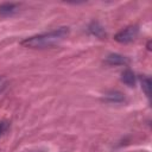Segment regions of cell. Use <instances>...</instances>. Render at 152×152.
Instances as JSON below:
<instances>
[{"label":"cell","mask_w":152,"mask_h":152,"mask_svg":"<svg viewBox=\"0 0 152 152\" xmlns=\"http://www.w3.org/2000/svg\"><path fill=\"white\" fill-rule=\"evenodd\" d=\"M19 5L13 4V2H5L0 5V14L2 15H11L18 11Z\"/></svg>","instance_id":"cell-3"},{"label":"cell","mask_w":152,"mask_h":152,"mask_svg":"<svg viewBox=\"0 0 152 152\" xmlns=\"http://www.w3.org/2000/svg\"><path fill=\"white\" fill-rule=\"evenodd\" d=\"M122 82L126 83L127 86L129 87H133L134 83H135V77H134V74L131 71V70H125L122 72V77H121Z\"/></svg>","instance_id":"cell-5"},{"label":"cell","mask_w":152,"mask_h":152,"mask_svg":"<svg viewBox=\"0 0 152 152\" xmlns=\"http://www.w3.org/2000/svg\"><path fill=\"white\" fill-rule=\"evenodd\" d=\"M91 26H94V28L89 27V30H90V32H91L93 34H95V36H97V37L103 36V28H102L101 26H99V24H97V23H93V24H91Z\"/></svg>","instance_id":"cell-6"},{"label":"cell","mask_w":152,"mask_h":152,"mask_svg":"<svg viewBox=\"0 0 152 152\" xmlns=\"http://www.w3.org/2000/svg\"><path fill=\"white\" fill-rule=\"evenodd\" d=\"M68 34H69L68 27H59L57 30L46 33H40L37 36L25 38L24 40L20 42V45L30 49H45L61 43Z\"/></svg>","instance_id":"cell-1"},{"label":"cell","mask_w":152,"mask_h":152,"mask_svg":"<svg viewBox=\"0 0 152 152\" xmlns=\"http://www.w3.org/2000/svg\"><path fill=\"white\" fill-rule=\"evenodd\" d=\"M6 127H7V124H6V122H0V135L5 132Z\"/></svg>","instance_id":"cell-9"},{"label":"cell","mask_w":152,"mask_h":152,"mask_svg":"<svg viewBox=\"0 0 152 152\" xmlns=\"http://www.w3.org/2000/svg\"><path fill=\"white\" fill-rule=\"evenodd\" d=\"M138 26H128L124 30H121L120 32H118L114 37V39L119 43H129L132 40H134L138 36Z\"/></svg>","instance_id":"cell-2"},{"label":"cell","mask_w":152,"mask_h":152,"mask_svg":"<svg viewBox=\"0 0 152 152\" xmlns=\"http://www.w3.org/2000/svg\"><path fill=\"white\" fill-rule=\"evenodd\" d=\"M150 84H151L150 78H145V80L142 81V89L145 90V94H146L147 96H150Z\"/></svg>","instance_id":"cell-7"},{"label":"cell","mask_w":152,"mask_h":152,"mask_svg":"<svg viewBox=\"0 0 152 152\" xmlns=\"http://www.w3.org/2000/svg\"><path fill=\"white\" fill-rule=\"evenodd\" d=\"M106 62L110 65H121V64H126L128 61L126 57L121 56V55H118V53H112L107 57Z\"/></svg>","instance_id":"cell-4"},{"label":"cell","mask_w":152,"mask_h":152,"mask_svg":"<svg viewBox=\"0 0 152 152\" xmlns=\"http://www.w3.org/2000/svg\"><path fill=\"white\" fill-rule=\"evenodd\" d=\"M7 87V80L5 76H0V93H2Z\"/></svg>","instance_id":"cell-8"}]
</instances>
